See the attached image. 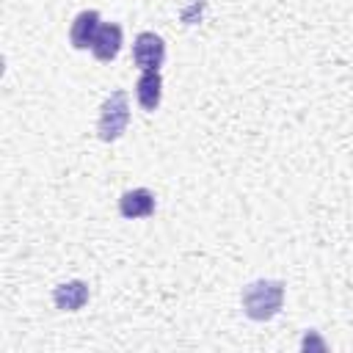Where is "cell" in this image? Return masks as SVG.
Here are the masks:
<instances>
[{
    "label": "cell",
    "instance_id": "8",
    "mask_svg": "<svg viewBox=\"0 0 353 353\" xmlns=\"http://www.w3.org/2000/svg\"><path fill=\"white\" fill-rule=\"evenodd\" d=\"M160 97H163V77H160V72L157 69L143 72L138 77V83H135V99H138V105L152 113V110H157Z\"/></svg>",
    "mask_w": 353,
    "mask_h": 353
},
{
    "label": "cell",
    "instance_id": "3",
    "mask_svg": "<svg viewBox=\"0 0 353 353\" xmlns=\"http://www.w3.org/2000/svg\"><path fill=\"white\" fill-rule=\"evenodd\" d=\"M132 61L141 72H152V69H160L163 61H165V41L152 33V30H143L135 36V44H132Z\"/></svg>",
    "mask_w": 353,
    "mask_h": 353
},
{
    "label": "cell",
    "instance_id": "6",
    "mask_svg": "<svg viewBox=\"0 0 353 353\" xmlns=\"http://www.w3.org/2000/svg\"><path fill=\"white\" fill-rule=\"evenodd\" d=\"M119 212H121V218H130V221H135V218H149V215L154 212V193L146 190V188H132V190L121 193V199H119Z\"/></svg>",
    "mask_w": 353,
    "mask_h": 353
},
{
    "label": "cell",
    "instance_id": "5",
    "mask_svg": "<svg viewBox=\"0 0 353 353\" xmlns=\"http://www.w3.org/2000/svg\"><path fill=\"white\" fill-rule=\"evenodd\" d=\"M121 50V28L116 22H102L97 36H94V44H91V52L97 61L102 63H110Z\"/></svg>",
    "mask_w": 353,
    "mask_h": 353
},
{
    "label": "cell",
    "instance_id": "4",
    "mask_svg": "<svg viewBox=\"0 0 353 353\" xmlns=\"http://www.w3.org/2000/svg\"><path fill=\"white\" fill-rule=\"evenodd\" d=\"M99 25H102V22H99V14H97V11H91V8L80 11V14L72 19V28H69V41H72V47H74V50H91Z\"/></svg>",
    "mask_w": 353,
    "mask_h": 353
},
{
    "label": "cell",
    "instance_id": "2",
    "mask_svg": "<svg viewBox=\"0 0 353 353\" xmlns=\"http://www.w3.org/2000/svg\"><path fill=\"white\" fill-rule=\"evenodd\" d=\"M130 124V102H127V91L124 88H116L110 91V97L102 102L99 108V119H97V135L99 141L110 143L116 138L124 135Z\"/></svg>",
    "mask_w": 353,
    "mask_h": 353
},
{
    "label": "cell",
    "instance_id": "7",
    "mask_svg": "<svg viewBox=\"0 0 353 353\" xmlns=\"http://www.w3.org/2000/svg\"><path fill=\"white\" fill-rule=\"evenodd\" d=\"M52 301H55V306L63 309V312H77V309H83V306L88 303V284L80 281V279L63 281V284H58V287L52 290Z\"/></svg>",
    "mask_w": 353,
    "mask_h": 353
},
{
    "label": "cell",
    "instance_id": "1",
    "mask_svg": "<svg viewBox=\"0 0 353 353\" xmlns=\"http://www.w3.org/2000/svg\"><path fill=\"white\" fill-rule=\"evenodd\" d=\"M240 303H243V312L245 317L251 320H270L279 314L281 303H284V284L276 281V279H259V281H251L243 287V295H240Z\"/></svg>",
    "mask_w": 353,
    "mask_h": 353
}]
</instances>
